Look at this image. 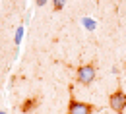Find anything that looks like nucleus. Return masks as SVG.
I'll return each mask as SVG.
<instances>
[{"label": "nucleus", "instance_id": "nucleus-2", "mask_svg": "<svg viewBox=\"0 0 126 114\" xmlns=\"http://www.w3.org/2000/svg\"><path fill=\"white\" fill-rule=\"evenodd\" d=\"M93 79H95V66H91V64L79 66V70H78V81L83 83V85H89Z\"/></svg>", "mask_w": 126, "mask_h": 114}, {"label": "nucleus", "instance_id": "nucleus-4", "mask_svg": "<svg viewBox=\"0 0 126 114\" xmlns=\"http://www.w3.org/2000/svg\"><path fill=\"white\" fill-rule=\"evenodd\" d=\"M35 106H37V99H27V101L21 104V112H31Z\"/></svg>", "mask_w": 126, "mask_h": 114}, {"label": "nucleus", "instance_id": "nucleus-7", "mask_svg": "<svg viewBox=\"0 0 126 114\" xmlns=\"http://www.w3.org/2000/svg\"><path fill=\"white\" fill-rule=\"evenodd\" d=\"M21 33H23V29H17V33H16V43H19V39H21Z\"/></svg>", "mask_w": 126, "mask_h": 114}, {"label": "nucleus", "instance_id": "nucleus-1", "mask_svg": "<svg viewBox=\"0 0 126 114\" xmlns=\"http://www.w3.org/2000/svg\"><path fill=\"white\" fill-rule=\"evenodd\" d=\"M109 104H110V108H112L114 112H118V114L124 112L126 110V93L122 89H116L109 97Z\"/></svg>", "mask_w": 126, "mask_h": 114}, {"label": "nucleus", "instance_id": "nucleus-6", "mask_svg": "<svg viewBox=\"0 0 126 114\" xmlns=\"http://www.w3.org/2000/svg\"><path fill=\"white\" fill-rule=\"evenodd\" d=\"M52 6H54V10H62L64 8V0H52Z\"/></svg>", "mask_w": 126, "mask_h": 114}, {"label": "nucleus", "instance_id": "nucleus-3", "mask_svg": "<svg viewBox=\"0 0 126 114\" xmlns=\"http://www.w3.org/2000/svg\"><path fill=\"white\" fill-rule=\"evenodd\" d=\"M93 106L87 102H79V101H70L68 104V114H91Z\"/></svg>", "mask_w": 126, "mask_h": 114}, {"label": "nucleus", "instance_id": "nucleus-8", "mask_svg": "<svg viewBox=\"0 0 126 114\" xmlns=\"http://www.w3.org/2000/svg\"><path fill=\"white\" fill-rule=\"evenodd\" d=\"M47 4V0H37V6H45Z\"/></svg>", "mask_w": 126, "mask_h": 114}, {"label": "nucleus", "instance_id": "nucleus-9", "mask_svg": "<svg viewBox=\"0 0 126 114\" xmlns=\"http://www.w3.org/2000/svg\"><path fill=\"white\" fill-rule=\"evenodd\" d=\"M0 114H6V112H0Z\"/></svg>", "mask_w": 126, "mask_h": 114}, {"label": "nucleus", "instance_id": "nucleus-5", "mask_svg": "<svg viewBox=\"0 0 126 114\" xmlns=\"http://www.w3.org/2000/svg\"><path fill=\"white\" fill-rule=\"evenodd\" d=\"M83 23H85V27H87V29H95V21H93V19L85 17V19H83Z\"/></svg>", "mask_w": 126, "mask_h": 114}]
</instances>
